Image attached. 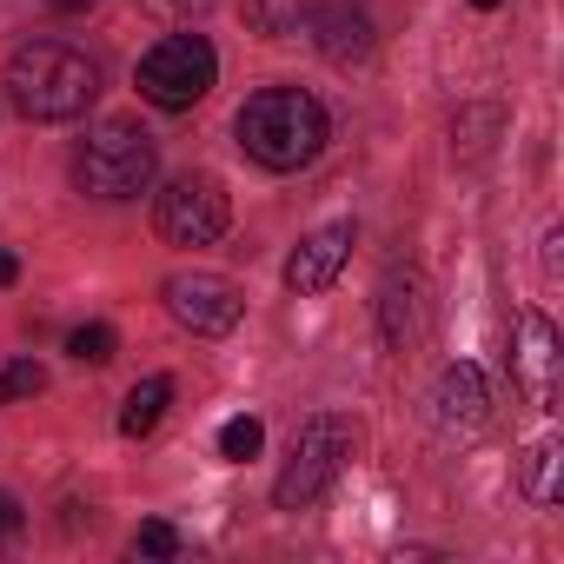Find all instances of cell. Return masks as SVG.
<instances>
[{
	"label": "cell",
	"instance_id": "11",
	"mask_svg": "<svg viewBox=\"0 0 564 564\" xmlns=\"http://www.w3.org/2000/svg\"><path fill=\"white\" fill-rule=\"evenodd\" d=\"M425 279L412 272V265H392L386 272V286H379V339L392 346V352H405V346H419V333H425Z\"/></svg>",
	"mask_w": 564,
	"mask_h": 564
},
{
	"label": "cell",
	"instance_id": "25",
	"mask_svg": "<svg viewBox=\"0 0 564 564\" xmlns=\"http://www.w3.org/2000/svg\"><path fill=\"white\" fill-rule=\"evenodd\" d=\"M54 8H61V14H80V8H94V0H54Z\"/></svg>",
	"mask_w": 564,
	"mask_h": 564
},
{
	"label": "cell",
	"instance_id": "12",
	"mask_svg": "<svg viewBox=\"0 0 564 564\" xmlns=\"http://www.w3.org/2000/svg\"><path fill=\"white\" fill-rule=\"evenodd\" d=\"M306 28H313V47H319L333 67H366V61H372V14L352 8V0H333V8L306 14Z\"/></svg>",
	"mask_w": 564,
	"mask_h": 564
},
{
	"label": "cell",
	"instance_id": "20",
	"mask_svg": "<svg viewBox=\"0 0 564 564\" xmlns=\"http://www.w3.org/2000/svg\"><path fill=\"white\" fill-rule=\"evenodd\" d=\"M133 551H140V557H180V531H173L166 518H147V524L133 531Z\"/></svg>",
	"mask_w": 564,
	"mask_h": 564
},
{
	"label": "cell",
	"instance_id": "14",
	"mask_svg": "<svg viewBox=\"0 0 564 564\" xmlns=\"http://www.w3.org/2000/svg\"><path fill=\"white\" fill-rule=\"evenodd\" d=\"M557 465H564L557 438H531L524 458H518V491H524L531 505H557Z\"/></svg>",
	"mask_w": 564,
	"mask_h": 564
},
{
	"label": "cell",
	"instance_id": "6",
	"mask_svg": "<svg viewBox=\"0 0 564 564\" xmlns=\"http://www.w3.org/2000/svg\"><path fill=\"white\" fill-rule=\"evenodd\" d=\"M153 226H160L166 246H213L232 226V199H226V186L213 173H180L153 199Z\"/></svg>",
	"mask_w": 564,
	"mask_h": 564
},
{
	"label": "cell",
	"instance_id": "1",
	"mask_svg": "<svg viewBox=\"0 0 564 564\" xmlns=\"http://www.w3.org/2000/svg\"><path fill=\"white\" fill-rule=\"evenodd\" d=\"M246 160L272 166V173H300L326 153V107L306 87H259L239 120H232Z\"/></svg>",
	"mask_w": 564,
	"mask_h": 564
},
{
	"label": "cell",
	"instance_id": "23",
	"mask_svg": "<svg viewBox=\"0 0 564 564\" xmlns=\"http://www.w3.org/2000/svg\"><path fill=\"white\" fill-rule=\"evenodd\" d=\"M8 531H21V505H14L8 491H0V538H8Z\"/></svg>",
	"mask_w": 564,
	"mask_h": 564
},
{
	"label": "cell",
	"instance_id": "22",
	"mask_svg": "<svg viewBox=\"0 0 564 564\" xmlns=\"http://www.w3.org/2000/svg\"><path fill=\"white\" fill-rule=\"evenodd\" d=\"M557 246H564V232L551 226V232H544V279H551V286L564 279V252H557Z\"/></svg>",
	"mask_w": 564,
	"mask_h": 564
},
{
	"label": "cell",
	"instance_id": "3",
	"mask_svg": "<svg viewBox=\"0 0 564 564\" xmlns=\"http://www.w3.org/2000/svg\"><path fill=\"white\" fill-rule=\"evenodd\" d=\"M153 173H160V147L133 120H100L87 133V147L74 153V180L94 199H140L153 186Z\"/></svg>",
	"mask_w": 564,
	"mask_h": 564
},
{
	"label": "cell",
	"instance_id": "17",
	"mask_svg": "<svg viewBox=\"0 0 564 564\" xmlns=\"http://www.w3.org/2000/svg\"><path fill=\"white\" fill-rule=\"evenodd\" d=\"M67 352H74L80 366H107V359L120 352V333L100 326V319H94V326H74V333H67Z\"/></svg>",
	"mask_w": 564,
	"mask_h": 564
},
{
	"label": "cell",
	"instance_id": "24",
	"mask_svg": "<svg viewBox=\"0 0 564 564\" xmlns=\"http://www.w3.org/2000/svg\"><path fill=\"white\" fill-rule=\"evenodd\" d=\"M14 279H21V259H14V252H0V286H14Z\"/></svg>",
	"mask_w": 564,
	"mask_h": 564
},
{
	"label": "cell",
	"instance_id": "4",
	"mask_svg": "<svg viewBox=\"0 0 564 564\" xmlns=\"http://www.w3.org/2000/svg\"><path fill=\"white\" fill-rule=\"evenodd\" d=\"M352 445H359V425H352L346 412H313V419L300 425V438H293L286 471L272 478V505H279V511H306V505H319V498L333 491V478L346 471Z\"/></svg>",
	"mask_w": 564,
	"mask_h": 564
},
{
	"label": "cell",
	"instance_id": "9",
	"mask_svg": "<svg viewBox=\"0 0 564 564\" xmlns=\"http://www.w3.org/2000/svg\"><path fill=\"white\" fill-rule=\"evenodd\" d=\"M511 372H518V392H524V405H538V412H557L564 352H557V326H551L544 313H524V319H518V352H511Z\"/></svg>",
	"mask_w": 564,
	"mask_h": 564
},
{
	"label": "cell",
	"instance_id": "19",
	"mask_svg": "<svg viewBox=\"0 0 564 564\" xmlns=\"http://www.w3.org/2000/svg\"><path fill=\"white\" fill-rule=\"evenodd\" d=\"M34 392H47V366L41 359H8V366H0V405L34 399Z\"/></svg>",
	"mask_w": 564,
	"mask_h": 564
},
{
	"label": "cell",
	"instance_id": "26",
	"mask_svg": "<svg viewBox=\"0 0 564 564\" xmlns=\"http://www.w3.org/2000/svg\"><path fill=\"white\" fill-rule=\"evenodd\" d=\"M471 8H485V14H491V8H498V0H471Z\"/></svg>",
	"mask_w": 564,
	"mask_h": 564
},
{
	"label": "cell",
	"instance_id": "15",
	"mask_svg": "<svg viewBox=\"0 0 564 564\" xmlns=\"http://www.w3.org/2000/svg\"><path fill=\"white\" fill-rule=\"evenodd\" d=\"M300 21H306V0H246V28L259 41H286L300 34Z\"/></svg>",
	"mask_w": 564,
	"mask_h": 564
},
{
	"label": "cell",
	"instance_id": "10",
	"mask_svg": "<svg viewBox=\"0 0 564 564\" xmlns=\"http://www.w3.org/2000/svg\"><path fill=\"white\" fill-rule=\"evenodd\" d=\"M352 219H333V226H319V232H306L300 246H293V259H286V286L293 293H326L333 279L346 272V259H352Z\"/></svg>",
	"mask_w": 564,
	"mask_h": 564
},
{
	"label": "cell",
	"instance_id": "7",
	"mask_svg": "<svg viewBox=\"0 0 564 564\" xmlns=\"http://www.w3.org/2000/svg\"><path fill=\"white\" fill-rule=\"evenodd\" d=\"M160 300H166V313H173L186 333H199V339L232 333L239 313H246V293L232 286V279H219V272H173L166 286H160Z\"/></svg>",
	"mask_w": 564,
	"mask_h": 564
},
{
	"label": "cell",
	"instance_id": "8",
	"mask_svg": "<svg viewBox=\"0 0 564 564\" xmlns=\"http://www.w3.org/2000/svg\"><path fill=\"white\" fill-rule=\"evenodd\" d=\"M485 425H491V386H485V372L471 359H452L438 372V386H432V432L452 438V445H465Z\"/></svg>",
	"mask_w": 564,
	"mask_h": 564
},
{
	"label": "cell",
	"instance_id": "2",
	"mask_svg": "<svg viewBox=\"0 0 564 564\" xmlns=\"http://www.w3.org/2000/svg\"><path fill=\"white\" fill-rule=\"evenodd\" d=\"M100 94V67L67 41H28L8 54V100L28 120H80Z\"/></svg>",
	"mask_w": 564,
	"mask_h": 564
},
{
	"label": "cell",
	"instance_id": "16",
	"mask_svg": "<svg viewBox=\"0 0 564 564\" xmlns=\"http://www.w3.org/2000/svg\"><path fill=\"white\" fill-rule=\"evenodd\" d=\"M498 127H505L498 107H465V113L452 120V153H465V160L491 153V133H498Z\"/></svg>",
	"mask_w": 564,
	"mask_h": 564
},
{
	"label": "cell",
	"instance_id": "5",
	"mask_svg": "<svg viewBox=\"0 0 564 564\" xmlns=\"http://www.w3.org/2000/svg\"><path fill=\"white\" fill-rule=\"evenodd\" d=\"M140 100H153V107H166V113H186V107H199L206 94H213V80H219V54H213V41L206 34H166L160 47H147L140 54Z\"/></svg>",
	"mask_w": 564,
	"mask_h": 564
},
{
	"label": "cell",
	"instance_id": "18",
	"mask_svg": "<svg viewBox=\"0 0 564 564\" xmlns=\"http://www.w3.org/2000/svg\"><path fill=\"white\" fill-rule=\"evenodd\" d=\"M259 445H265V425L259 419H226L219 425V458H232V465H246V458H259Z\"/></svg>",
	"mask_w": 564,
	"mask_h": 564
},
{
	"label": "cell",
	"instance_id": "13",
	"mask_svg": "<svg viewBox=\"0 0 564 564\" xmlns=\"http://www.w3.org/2000/svg\"><path fill=\"white\" fill-rule=\"evenodd\" d=\"M166 405H173V379H166V372L140 379V386L127 392V405H120V432H127V438H147V432L166 419Z\"/></svg>",
	"mask_w": 564,
	"mask_h": 564
},
{
	"label": "cell",
	"instance_id": "21",
	"mask_svg": "<svg viewBox=\"0 0 564 564\" xmlns=\"http://www.w3.org/2000/svg\"><path fill=\"white\" fill-rule=\"evenodd\" d=\"M140 8L153 14V21H166V28H180V21H193V14H206L213 0H140Z\"/></svg>",
	"mask_w": 564,
	"mask_h": 564
}]
</instances>
